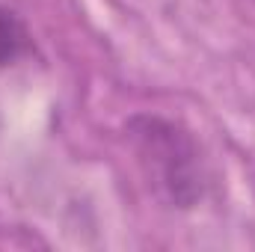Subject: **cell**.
Instances as JSON below:
<instances>
[{"label":"cell","mask_w":255,"mask_h":252,"mask_svg":"<svg viewBox=\"0 0 255 252\" xmlns=\"http://www.w3.org/2000/svg\"><path fill=\"white\" fill-rule=\"evenodd\" d=\"M125 136L151 196L172 208L193 211L205 202L211 169L190 127L160 113H133L125 119Z\"/></svg>","instance_id":"1"},{"label":"cell","mask_w":255,"mask_h":252,"mask_svg":"<svg viewBox=\"0 0 255 252\" xmlns=\"http://www.w3.org/2000/svg\"><path fill=\"white\" fill-rule=\"evenodd\" d=\"M33 51H36V42H33V33H30L27 21L15 9L0 3V68L18 65Z\"/></svg>","instance_id":"2"}]
</instances>
